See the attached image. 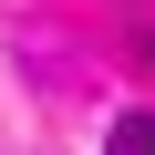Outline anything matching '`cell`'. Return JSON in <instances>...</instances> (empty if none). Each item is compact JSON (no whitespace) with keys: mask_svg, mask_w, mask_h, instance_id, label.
<instances>
[{"mask_svg":"<svg viewBox=\"0 0 155 155\" xmlns=\"http://www.w3.org/2000/svg\"><path fill=\"white\" fill-rule=\"evenodd\" d=\"M104 155H155V114H124V124L104 134Z\"/></svg>","mask_w":155,"mask_h":155,"instance_id":"cell-1","label":"cell"}]
</instances>
